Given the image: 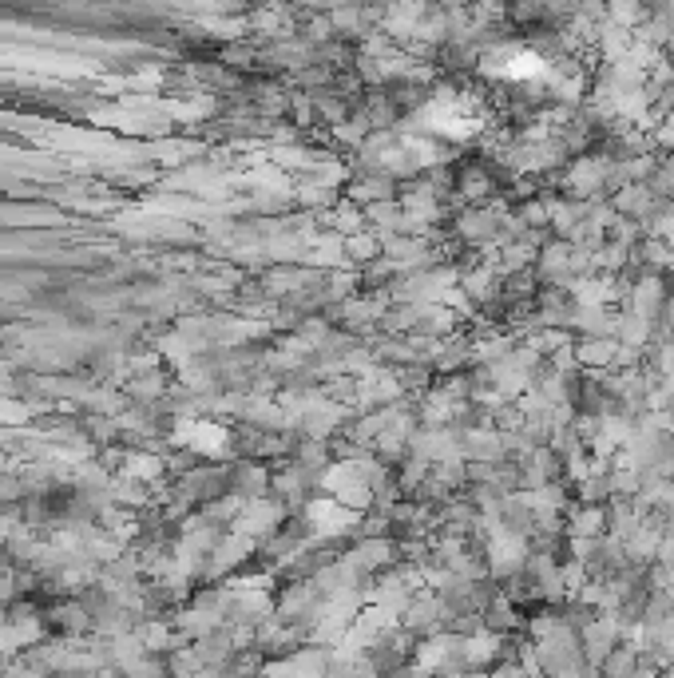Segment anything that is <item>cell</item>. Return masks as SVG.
<instances>
[{
    "mask_svg": "<svg viewBox=\"0 0 674 678\" xmlns=\"http://www.w3.org/2000/svg\"><path fill=\"white\" fill-rule=\"evenodd\" d=\"M603 520H607L603 508H583V512H575V520H571V536H599V532H603Z\"/></svg>",
    "mask_w": 674,
    "mask_h": 678,
    "instance_id": "obj_1",
    "label": "cell"
}]
</instances>
